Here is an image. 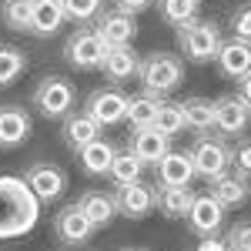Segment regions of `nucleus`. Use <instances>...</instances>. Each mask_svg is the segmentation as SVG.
<instances>
[{
    "mask_svg": "<svg viewBox=\"0 0 251 251\" xmlns=\"http://www.w3.org/2000/svg\"><path fill=\"white\" fill-rule=\"evenodd\" d=\"M181 77H184V60L177 57V54H168V50H154V54L141 57V64H137L141 87L154 97L171 94L174 87L181 84Z\"/></svg>",
    "mask_w": 251,
    "mask_h": 251,
    "instance_id": "f03ea898",
    "label": "nucleus"
},
{
    "mask_svg": "<svg viewBox=\"0 0 251 251\" xmlns=\"http://www.w3.org/2000/svg\"><path fill=\"white\" fill-rule=\"evenodd\" d=\"M97 137H100V124L87 111H71V114L64 117V144L74 154H77L80 148H87L91 141H97Z\"/></svg>",
    "mask_w": 251,
    "mask_h": 251,
    "instance_id": "6ab92c4d",
    "label": "nucleus"
},
{
    "mask_svg": "<svg viewBox=\"0 0 251 251\" xmlns=\"http://www.w3.org/2000/svg\"><path fill=\"white\" fill-rule=\"evenodd\" d=\"M231 171L251 181V137H241L231 148Z\"/></svg>",
    "mask_w": 251,
    "mask_h": 251,
    "instance_id": "72a5a7b5",
    "label": "nucleus"
},
{
    "mask_svg": "<svg viewBox=\"0 0 251 251\" xmlns=\"http://www.w3.org/2000/svg\"><path fill=\"white\" fill-rule=\"evenodd\" d=\"M154 127L168 137H177L184 131V114H181V100H161L154 114Z\"/></svg>",
    "mask_w": 251,
    "mask_h": 251,
    "instance_id": "c85d7f7f",
    "label": "nucleus"
},
{
    "mask_svg": "<svg viewBox=\"0 0 251 251\" xmlns=\"http://www.w3.org/2000/svg\"><path fill=\"white\" fill-rule=\"evenodd\" d=\"M181 114H184V127L204 134L214 127V100L211 97H188V100H181Z\"/></svg>",
    "mask_w": 251,
    "mask_h": 251,
    "instance_id": "393cba45",
    "label": "nucleus"
},
{
    "mask_svg": "<svg viewBox=\"0 0 251 251\" xmlns=\"http://www.w3.org/2000/svg\"><path fill=\"white\" fill-rule=\"evenodd\" d=\"M238 94H241V97L251 104V71L245 74V77H238Z\"/></svg>",
    "mask_w": 251,
    "mask_h": 251,
    "instance_id": "e433bc0d",
    "label": "nucleus"
},
{
    "mask_svg": "<svg viewBox=\"0 0 251 251\" xmlns=\"http://www.w3.org/2000/svg\"><path fill=\"white\" fill-rule=\"evenodd\" d=\"M225 248L228 251H251V218H245V221H238V225L228 228Z\"/></svg>",
    "mask_w": 251,
    "mask_h": 251,
    "instance_id": "473e14b6",
    "label": "nucleus"
},
{
    "mask_svg": "<svg viewBox=\"0 0 251 251\" xmlns=\"http://www.w3.org/2000/svg\"><path fill=\"white\" fill-rule=\"evenodd\" d=\"M218 67H221V74L225 77H245L251 71V40H221V47H218Z\"/></svg>",
    "mask_w": 251,
    "mask_h": 251,
    "instance_id": "f3484780",
    "label": "nucleus"
},
{
    "mask_svg": "<svg viewBox=\"0 0 251 251\" xmlns=\"http://www.w3.org/2000/svg\"><path fill=\"white\" fill-rule=\"evenodd\" d=\"M191 198L194 191L188 188V184H181V188H171V184H157L154 188V208L164 218H184L188 214V208H191Z\"/></svg>",
    "mask_w": 251,
    "mask_h": 251,
    "instance_id": "4be33fe9",
    "label": "nucleus"
},
{
    "mask_svg": "<svg viewBox=\"0 0 251 251\" xmlns=\"http://www.w3.org/2000/svg\"><path fill=\"white\" fill-rule=\"evenodd\" d=\"M114 204H117V214H124L131 221H141V218H148L154 211V184H148V181L117 184Z\"/></svg>",
    "mask_w": 251,
    "mask_h": 251,
    "instance_id": "6e6552de",
    "label": "nucleus"
},
{
    "mask_svg": "<svg viewBox=\"0 0 251 251\" xmlns=\"http://www.w3.org/2000/svg\"><path fill=\"white\" fill-rule=\"evenodd\" d=\"M127 151L141 161V164H157L161 157L171 151V137L161 134L154 124L151 127H134L127 137Z\"/></svg>",
    "mask_w": 251,
    "mask_h": 251,
    "instance_id": "4468645a",
    "label": "nucleus"
},
{
    "mask_svg": "<svg viewBox=\"0 0 251 251\" xmlns=\"http://www.w3.org/2000/svg\"><path fill=\"white\" fill-rule=\"evenodd\" d=\"M107 174H111L114 184H131V181H141L144 164H141L131 151H117L114 161H111V168H107Z\"/></svg>",
    "mask_w": 251,
    "mask_h": 251,
    "instance_id": "cd10ccee",
    "label": "nucleus"
},
{
    "mask_svg": "<svg viewBox=\"0 0 251 251\" xmlns=\"http://www.w3.org/2000/svg\"><path fill=\"white\" fill-rule=\"evenodd\" d=\"M114 154H117V148L111 144V141H104V137H97V141H91L87 148H80V151H77L80 164H84V171L91 174V177L107 174V168H111Z\"/></svg>",
    "mask_w": 251,
    "mask_h": 251,
    "instance_id": "b1692460",
    "label": "nucleus"
},
{
    "mask_svg": "<svg viewBox=\"0 0 251 251\" xmlns=\"http://www.w3.org/2000/svg\"><path fill=\"white\" fill-rule=\"evenodd\" d=\"M121 251H148V248H121Z\"/></svg>",
    "mask_w": 251,
    "mask_h": 251,
    "instance_id": "58836bf2",
    "label": "nucleus"
},
{
    "mask_svg": "<svg viewBox=\"0 0 251 251\" xmlns=\"http://www.w3.org/2000/svg\"><path fill=\"white\" fill-rule=\"evenodd\" d=\"M74 104H77V87H74L67 77H60V74L44 77L37 84V91H34V107H37L47 121L67 117L71 111H74Z\"/></svg>",
    "mask_w": 251,
    "mask_h": 251,
    "instance_id": "39448f33",
    "label": "nucleus"
},
{
    "mask_svg": "<svg viewBox=\"0 0 251 251\" xmlns=\"http://www.w3.org/2000/svg\"><path fill=\"white\" fill-rule=\"evenodd\" d=\"M231 30L238 40H251V3H245V7H238L231 14Z\"/></svg>",
    "mask_w": 251,
    "mask_h": 251,
    "instance_id": "f704fd0d",
    "label": "nucleus"
},
{
    "mask_svg": "<svg viewBox=\"0 0 251 251\" xmlns=\"http://www.w3.org/2000/svg\"><path fill=\"white\" fill-rule=\"evenodd\" d=\"M188 228H191L198 238H214L221 231V221H225V208L214 201L211 194H194L191 198V208H188Z\"/></svg>",
    "mask_w": 251,
    "mask_h": 251,
    "instance_id": "9d476101",
    "label": "nucleus"
},
{
    "mask_svg": "<svg viewBox=\"0 0 251 251\" xmlns=\"http://www.w3.org/2000/svg\"><path fill=\"white\" fill-rule=\"evenodd\" d=\"M34 121L27 114V107L20 104H3L0 107V148H17L30 137Z\"/></svg>",
    "mask_w": 251,
    "mask_h": 251,
    "instance_id": "dca6fc26",
    "label": "nucleus"
},
{
    "mask_svg": "<svg viewBox=\"0 0 251 251\" xmlns=\"http://www.w3.org/2000/svg\"><path fill=\"white\" fill-rule=\"evenodd\" d=\"M157 3H161V17L174 27L194 20V14H198V0H157Z\"/></svg>",
    "mask_w": 251,
    "mask_h": 251,
    "instance_id": "7c9ffc66",
    "label": "nucleus"
},
{
    "mask_svg": "<svg viewBox=\"0 0 251 251\" xmlns=\"http://www.w3.org/2000/svg\"><path fill=\"white\" fill-rule=\"evenodd\" d=\"M198 251H228V248H225V245H218V241H204Z\"/></svg>",
    "mask_w": 251,
    "mask_h": 251,
    "instance_id": "4c0bfd02",
    "label": "nucleus"
},
{
    "mask_svg": "<svg viewBox=\"0 0 251 251\" xmlns=\"http://www.w3.org/2000/svg\"><path fill=\"white\" fill-rule=\"evenodd\" d=\"M84 111L94 117L100 127H114L127 117V94L121 87H97V91L87 94Z\"/></svg>",
    "mask_w": 251,
    "mask_h": 251,
    "instance_id": "0eeeda50",
    "label": "nucleus"
},
{
    "mask_svg": "<svg viewBox=\"0 0 251 251\" xmlns=\"http://www.w3.org/2000/svg\"><path fill=\"white\" fill-rule=\"evenodd\" d=\"M24 67H27V54L14 44H0V87H10L24 74Z\"/></svg>",
    "mask_w": 251,
    "mask_h": 251,
    "instance_id": "bb28decb",
    "label": "nucleus"
},
{
    "mask_svg": "<svg viewBox=\"0 0 251 251\" xmlns=\"http://www.w3.org/2000/svg\"><path fill=\"white\" fill-rule=\"evenodd\" d=\"M94 231H97V228L87 221V214L77 208V201H74V204H67V208H60V211L54 214V234H57L60 245H67V248L84 245Z\"/></svg>",
    "mask_w": 251,
    "mask_h": 251,
    "instance_id": "9b49d317",
    "label": "nucleus"
},
{
    "mask_svg": "<svg viewBox=\"0 0 251 251\" xmlns=\"http://www.w3.org/2000/svg\"><path fill=\"white\" fill-rule=\"evenodd\" d=\"M208 194H211L214 201L228 211V208H241V204H248L251 188H248V177H241V174H234V171H225L221 177L208 181Z\"/></svg>",
    "mask_w": 251,
    "mask_h": 251,
    "instance_id": "2eb2a0df",
    "label": "nucleus"
},
{
    "mask_svg": "<svg viewBox=\"0 0 251 251\" xmlns=\"http://www.w3.org/2000/svg\"><path fill=\"white\" fill-rule=\"evenodd\" d=\"M157 104H161V97L154 94H134V97H127V124H131V131L134 127H151L154 124V114H157Z\"/></svg>",
    "mask_w": 251,
    "mask_h": 251,
    "instance_id": "a878e982",
    "label": "nucleus"
},
{
    "mask_svg": "<svg viewBox=\"0 0 251 251\" xmlns=\"http://www.w3.org/2000/svg\"><path fill=\"white\" fill-rule=\"evenodd\" d=\"M251 124V104L241 94H225L214 100V131L221 134H241Z\"/></svg>",
    "mask_w": 251,
    "mask_h": 251,
    "instance_id": "1a4fd4ad",
    "label": "nucleus"
},
{
    "mask_svg": "<svg viewBox=\"0 0 251 251\" xmlns=\"http://www.w3.org/2000/svg\"><path fill=\"white\" fill-rule=\"evenodd\" d=\"M188 154H191L194 174L204 177V181H214V177H221L225 171H231V148H228L225 137L198 134Z\"/></svg>",
    "mask_w": 251,
    "mask_h": 251,
    "instance_id": "20e7f679",
    "label": "nucleus"
},
{
    "mask_svg": "<svg viewBox=\"0 0 251 251\" xmlns=\"http://www.w3.org/2000/svg\"><path fill=\"white\" fill-rule=\"evenodd\" d=\"M104 54H107V47H104V40L97 37L94 27H80V30H74L71 37L64 40V60L71 67H77V71H97Z\"/></svg>",
    "mask_w": 251,
    "mask_h": 251,
    "instance_id": "423d86ee",
    "label": "nucleus"
},
{
    "mask_svg": "<svg viewBox=\"0 0 251 251\" xmlns=\"http://www.w3.org/2000/svg\"><path fill=\"white\" fill-rule=\"evenodd\" d=\"M24 181H27V188L37 194V201H54L64 194L67 188V174L60 171L57 164H47V161H37V164H30L27 174H24Z\"/></svg>",
    "mask_w": 251,
    "mask_h": 251,
    "instance_id": "ddd939ff",
    "label": "nucleus"
},
{
    "mask_svg": "<svg viewBox=\"0 0 251 251\" xmlns=\"http://www.w3.org/2000/svg\"><path fill=\"white\" fill-rule=\"evenodd\" d=\"M97 37L104 40V47H124V44H131L137 37V24L131 14H124V10H100L97 14Z\"/></svg>",
    "mask_w": 251,
    "mask_h": 251,
    "instance_id": "f8f14e48",
    "label": "nucleus"
},
{
    "mask_svg": "<svg viewBox=\"0 0 251 251\" xmlns=\"http://www.w3.org/2000/svg\"><path fill=\"white\" fill-rule=\"evenodd\" d=\"M64 7H60V0H34L30 3V34H37V37H50V34H57L60 24H64Z\"/></svg>",
    "mask_w": 251,
    "mask_h": 251,
    "instance_id": "412c9836",
    "label": "nucleus"
},
{
    "mask_svg": "<svg viewBox=\"0 0 251 251\" xmlns=\"http://www.w3.org/2000/svg\"><path fill=\"white\" fill-rule=\"evenodd\" d=\"M100 3L104 0H60V7H64V17L77 20V24H87V20H94L100 14Z\"/></svg>",
    "mask_w": 251,
    "mask_h": 251,
    "instance_id": "2f4dec72",
    "label": "nucleus"
},
{
    "mask_svg": "<svg viewBox=\"0 0 251 251\" xmlns=\"http://www.w3.org/2000/svg\"><path fill=\"white\" fill-rule=\"evenodd\" d=\"M77 208L87 214V221H91L94 228H107V225L114 221V214H117L114 194H107V191H84L80 201H77Z\"/></svg>",
    "mask_w": 251,
    "mask_h": 251,
    "instance_id": "5701e85b",
    "label": "nucleus"
},
{
    "mask_svg": "<svg viewBox=\"0 0 251 251\" xmlns=\"http://www.w3.org/2000/svg\"><path fill=\"white\" fill-rule=\"evenodd\" d=\"M37 194L20 177H0V238H17L37 225Z\"/></svg>",
    "mask_w": 251,
    "mask_h": 251,
    "instance_id": "f257e3e1",
    "label": "nucleus"
},
{
    "mask_svg": "<svg viewBox=\"0 0 251 251\" xmlns=\"http://www.w3.org/2000/svg\"><path fill=\"white\" fill-rule=\"evenodd\" d=\"M154 168H157V184H171V188L191 184V177H194L191 154H184V151H168Z\"/></svg>",
    "mask_w": 251,
    "mask_h": 251,
    "instance_id": "aec40b11",
    "label": "nucleus"
},
{
    "mask_svg": "<svg viewBox=\"0 0 251 251\" xmlns=\"http://www.w3.org/2000/svg\"><path fill=\"white\" fill-rule=\"evenodd\" d=\"M177 47L181 54L194 64H208L218 57V47H221V30L214 27L211 20H188V24H177Z\"/></svg>",
    "mask_w": 251,
    "mask_h": 251,
    "instance_id": "7ed1b4c3",
    "label": "nucleus"
},
{
    "mask_svg": "<svg viewBox=\"0 0 251 251\" xmlns=\"http://www.w3.org/2000/svg\"><path fill=\"white\" fill-rule=\"evenodd\" d=\"M30 3L34 0H3L0 17L10 30H30Z\"/></svg>",
    "mask_w": 251,
    "mask_h": 251,
    "instance_id": "c756f323",
    "label": "nucleus"
},
{
    "mask_svg": "<svg viewBox=\"0 0 251 251\" xmlns=\"http://www.w3.org/2000/svg\"><path fill=\"white\" fill-rule=\"evenodd\" d=\"M151 3H154V0H111V7H114V10H124V14H131V17L141 14V10H148Z\"/></svg>",
    "mask_w": 251,
    "mask_h": 251,
    "instance_id": "c9c22d12",
    "label": "nucleus"
},
{
    "mask_svg": "<svg viewBox=\"0 0 251 251\" xmlns=\"http://www.w3.org/2000/svg\"><path fill=\"white\" fill-rule=\"evenodd\" d=\"M137 64H141V57L134 54V47L124 44V47H107V54L100 60V71L111 84H124L137 74Z\"/></svg>",
    "mask_w": 251,
    "mask_h": 251,
    "instance_id": "a211bd4d",
    "label": "nucleus"
}]
</instances>
